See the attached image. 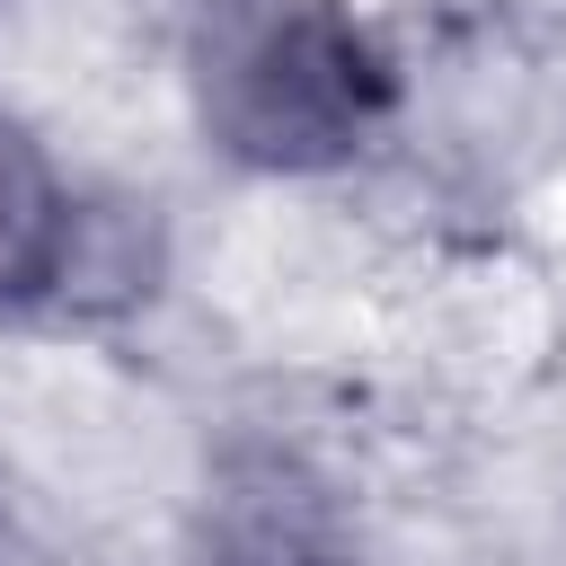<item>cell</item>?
<instances>
[{"instance_id": "1", "label": "cell", "mask_w": 566, "mask_h": 566, "mask_svg": "<svg viewBox=\"0 0 566 566\" xmlns=\"http://www.w3.org/2000/svg\"><path fill=\"white\" fill-rule=\"evenodd\" d=\"M186 97L221 159L318 177L389 124L398 80L354 0H195Z\"/></svg>"}, {"instance_id": "2", "label": "cell", "mask_w": 566, "mask_h": 566, "mask_svg": "<svg viewBox=\"0 0 566 566\" xmlns=\"http://www.w3.org/2000/svg\"><path fill=\"white\" fill-rule=\"evenodd\" d=\"M203 566H354V548H345L336 495L301 460L256 451L203 504Z\"/></svg>"}, {"instance_id": "3", "label": "cell", "mask_w": 566, "mask_h": 566, "mask_svg": "<svg viewBox=\"0 0 566 566\" xmlns=\"http://www.w3.org/2000/svg\"><path fill=\"white\" fill-rule=\"evenodd\" d=\"M80 274V195L62 159L0 106V318L44 310Z\"/></svg>"}]
</instances>
